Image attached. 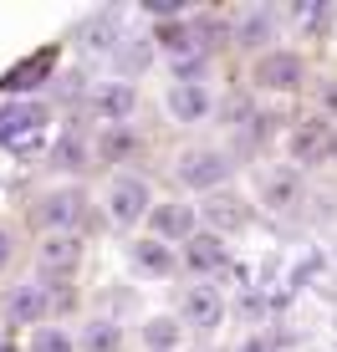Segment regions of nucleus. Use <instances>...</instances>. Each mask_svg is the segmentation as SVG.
<instances>
[{
	"label": "nucleus",
	"mask_w": 337,
	"mask_h": 352,
	"mask_svg": "<svg viewBox=\"0 0 337 352\" xmlns=\"http://www.w3.org/2000/svg\"><path fill=\"white\" fill-rule=\"evenodd\" d=\"M128 148H133V138H128V133H107V138H102V153H107V159H123Z\"/></svg>",
	"instance_id": "5701e85b"
},
{
	"label": "nucleus",
	"mask_w": 337,
	"mask_h": 352,
	"mask_svg": "<svg viewBox=\"0 0 337 352\" xmlns=\"http://www.w3.org/2000/svg\"><path fill=\"white\" fill-rule=\"evenodd\" d=\"M199 210H204V220H210L215 230H240L246 225V204H240L235 194H215V199L199 204Z\"/></svg>",
	"instance_id": "f8f14e48"
},
{
	"label": "nucleus",
	"mask_w": 337,
	"mask_h": 352,
	"mask_svg": "<svg viewBox=\"0 0 337 352\" xmlns=\"http://www.w3.org/2000/svg\"><path fill=\"white\" fill-rule=\"evenodd\" d=\"M184 261H189V271H199V276L204 271H220V265H225V245L215 235H195L184 245Z\"/></svg>",
	"instance_id": "9b49d317"
},
{
	"label": "nucleus",
	"mask_w": 337,
	"mask_h": 352,
	"mask_svg": "<svg viewBox=\"0 0 337 352\" xmlns=\"http://www.w3.org/2000/svg\"><path fill=\"white\" fill-rule=\"evenodd\" d=\"M143 342H149L153 352H168V347H174V342H179V327H174V322H168V317H153L149 327H143Z\"/></svg>",
	"instance_id": "a211bd4d"
},
{
	"label": "nucleus",
	"mask_w": 337,
	"mask_h": 352,
	"mask_svg": "<svg viewBox=\"0 0 337 352\" xmlns=\"http://www.w3.org/2000/svg\"><path fill=\"white\" fill-rule=\"evenodd\" d=\"M6 256H10V245H6V235H0V265H6Z\"/></svg>",
	"instance_id": "a878e982"
},
{
	"label": "nucleus",
	"mask_w": 337,
	"mask_h": 352,
	"mask_svg": "<svg viewBox=\"0 0 337 352\" xmlns=\"http://www.w3.org/2000/svg\"><path fill=\"white\" fill-rule=\"evenodd\" d=\"M46 133H52V113H46L36 97L0 107V143H6L10 153H21V159L41 153V148H46Z\"/></svg>",
	"instance_id": "f257e3e1"
},
{
	"label": "nucleus",
	"mask_w": 337,
	"mask_h": 352,
	"mask_svg": "<svg viewBox=\"0 0 337 352\" xmlns=\"http://www.w3.org/2000/svg\"><path fill=\"white\" fill-rule=\"evenodd\" d=\"M246 352H271V347H266V342H250V347H246Z\"/></svg>",
	"instance_id": "bb28decb"
},
{
	"label": "nucleus",
	"mask_w": 337,
	"mask_h": 352,
	"mask_svg": "<svg viewBox=\"0 0 337 352\" xmlns=\"http://www.w3.org/2000/svg\"><path fill=\"white\" fill-rule=\"evenodd\" d=\"M0 352H10V337H6V332H0Z\"/></svg>",
	"instance_id": "cd10ccee"
},
{
	"label": "nucleus",
	"mask_w": 337,
	"mask_h": 352,
	"mask_svg": "<svg viewBox=\"0 0 337 352\" xmlns=\"http://www.w3.org/2000/svg\"><path fill=\"white\" fill-rule=\"evenodd\" d=\"M52 311V291L46 286H36V281H26V286H16L6 296V317L10 322H26V327H41V317Z\"/></svg>",
	"instance_id": "7ed1b4c3"
},
{
	"label": "nucleus",
	"mask_w": 337,
	"mask_h": 352,
	"mask_svg": "<svg viewBox=\"0 0 337 352\" xmlns=\"http://www.w3.org/2000/svg\"><path fill=\"white\" fill-rule=\"evenodd\" d=\"M256 82H261V87H276V92H292L296 82H302V56H292V52H271V56H261Z\"/></svg>",
	"instance_id": "423d86ee"
},
{
	"label": "nucleus",
	"mask_w": 337,
	"mask_h": 352,
	"mask_svg": "<svg viewBox=\"0 0 337 352\" xmlns=\"http://www.w3.org/2000/svg\"><path fill=\"white\" fill-rule=\"evenodd\" d=\"M225 174H230V159H225V153H215V148H204V153H184V164H179V179H184V184H195V189L220 184Z\"/></svg>",
	"instance_id": "20e7f679"
},
{
	"label": "nucleus",
	"mask_w": 337,
	"mask_h": 352,
	"mask_svg": "<svg viewBox=\"0 0 337 352\" xmlns=\"http://www.w3.org/2000/svg\"><path fill=\"white\" fill-rule=\"evenodd\" d=\"M168 107H174V118H184V123H199V118L210 113V92H204L199 82H179V87L168 92Z\"/></svg>",
	"instance_id": "6e6552de"
},
{
	"label": "nucleus",
	"mask_w": 337,
	"mask_h": 352,
	"mask_svg": "<svg viewBox=\"0 0 337 352\" xmlns=\"http://www.w3.org/2000/svg\"><path fill=\"white\" fill-rule=\"evenodd\" d=\"M149 10H153V16H179L174 0H149Z\"/></svg>",
	"instance_id": "b1692460"
},
{
	"label": "nucleus",
	"mask_w": 337,
	"mask_h": 352,
	"mask_svg": "<svg viewBox=\"0 0 337 352\" xmlns=\"http://www.w3.org/2000/svg\"><path fill=\"white\" fill-rule=\"evenodd\" d=\"M52 62H56V52H41V56H31V62H21L16 72H6V82L0 87H10V92H26V87H36V82L52 72Z\"/></svg>",
	"instance_id": "ddd939ff"
},
{
	"label": "nucleus",
	"mask_w": 337,
	"mask_h": 352,
	"mask_svg": "<svg viewBox=\"0 0 337 352\" xmlns=\"http://www.w3.org/2000/svg\"><path fill=\"white\" fill-rule=\"evenodd\" d=\"M82 347H87V352H118V347H123V332H118L113 322H87Z\"/></svg>",
	"instance_id": "dca6fc26"
},
{
	"label": "nucleus",
	"mask_w": 337,
	"mask_h": 352,
	"mask_svg": "<svg viewBox=\"0 0 337 352\" xmlns=\"http://www.w3.org/2000/svg\"><path fill=\"white\" fill-rule=\"evenodd\" d=\"M36 220H41L46 230H67L82 220V189H56L46 194L41 204H36Z\"/></svg>",
	"instance_id": "39448f33"
},
{
	"label": "nucleus",
	"mask_w": 337,
	"mask_h": 352,
	"mask_svg": "<svg viewBox=\"0 0 337 352\" xmlns=\"http://www.w3.org/2000/svg\"><path fill=\"white\" fill-rule=\"evenodd\" d=\"M107 210H113L118 225H138L143 214H149V184H143V179H113Z\"/></svg>",
	"instance_id": "f03ea898"
},
{
	"label": "nucleus",
	"mask_w": 337,
	"mask_h": 352,
	"mask_svg": "<svg viewBox=\"0 0 337 352\" xmlns=\"http://www.w3.org/2000/svg\"><path fill=\"white\" fill-rule=\"evenodd\" d=\"M128 107H133V87H128V82H113V87H102V97H98V113L107 118V123L128 118Z\"/></svg>",
	"instance_id": "2eb2a0df"
},
{
	"label": "nucleus",
	"mask_w": 337,
	"mask_h": 352,
	"mask_svg": "<svg viewBox=\"0 0 337 352\" xmlns=\"http://www.w3.org/2000/svg\"><path fill=\"white\" fill-rule=\"evenodd\" d=\"M133 261L143 265V271H174V256H168V245H159V240H138L133 245Z\"/></svg>",
	"instance_id": "f3484780"
},
{
	"label": "nucleus",
	"mask_w": 337,
	"mask_h": 352,
	"mask_svg": "<svg viewBox=\"0 0 337 352\" xmlns=\"http://www.w3.org/2000/svg\"><path fill=\"white\" fill-rule=\"evenodd\" d=\"M149 220H153V230H159L164 240H184L189 230H195V210H189V204H159Z\"/></svg>",
	"instance_id": "9d476101"
},
{
	"label": "nucleus",
	"mask_w": 337,
	"mask_h": 352,
	"mask_svg": "<svg viewBox=\"0 0 337 352\" xmlns=\"http://www.w3.org/2000/svg\"><path fill=\"white\" fill-rule=\"evenodd\" d=\"M56 164H62V168H77V164H82V143H77V133H72V138H62V148H56Z\"/></svg>",
	"instance_id": "4be33fe9"
},
{
	"label": "nucleus",
	"mask_w": 337,
	"mask_h": 352,
	"mask_svg": "<svg viewBox=\"0 0 337 352\" xmlns=\"http://www.w3.org/2000/svg\"><path fill=\"white\" fill-rule=\"evenodd\" d=\"M31 352H72V337L62 332V327H36Z\"/></svg>",
	"instance_id": "6ab92c4d"
},
{
	"label": "nucleus",
	"mask_w": 337,
	"mask_h": 352,
	"mask_svg": "<svg viewBox=\"0 0 337 352\" xmlns=\"http://www.w3.org/2000/svg\"><path fill=\"white\" fill-rule=\"evenodd\" d=\"M327 113H337V82L327 87Z\"/></svg>",
	"instance_id": "393cba45"
},
{
	"label": "nucleus",
	"mask_w": 337,
	"mask_h": 352,
	"mask_svg": "<svg viewBox=\"0 0 337 352\" xmlns=\"http://www.w3.org/2000/svg\"><path fill=\"white\" fill-rule=\"evenodd\" d=\"M271 31V16H246V26H240V41H261V36H266Z\"/></svg>",
	"instance_id": "412c9836"
},
{
	"label": "nucleus",
	"mask_w": 337,
	"mask_h": 352,
	"mask_svg": "<svg viewBox=\"0 0 337 352\" xmlns=\"http://www.w3.org/2000/svg\"><path fill=\"white\" fill-rule=\"evenodd\" d=\"M266 199H271V204H292V199H296V179H292V174H271V179H266Z\"/></svg>",
	"instance_id": "aec40b11"
},
{
	"label": "nucleus",
	"mask_w": 337,
	"mask_h": 352,
	"mask_svg": "<svg viewBox=\"0 0 337 352\" xmlns=\"http://www.w3.org/2000/svg\"><path fill=\"white\" fill-rule=\"evenodd\" d=\"M77 261H82L77 235H52V240L41 245V271H46V276H67V271H77Z\"/></svg>",
	"instance_id": "0eeeda50"
},
{
	"label": "nucleus",
	"mask_w": 337,
	"mask_h": 352,
	"mask_svg": "<svg viewBox=\"0 0 337 352\" xmlns=\"http://www.w3.org/2000/svg\"><path fill=\"white\" fill-rule=\"evenodd\" d=\"M184 317L195 327H220V296H215V286H189L184 291Z\"/></svg>",
	"instance_id": "1a4fd4ad"
},
{
	"label": "nucleus",
	"mask_w": 337,
	"mask_h": 352,
	"mask_svg": "<svg viewBox=\"0 0 337 352\" xmlns=\"http://www.w3.org/2000/svg\"><path fill=\"white\" fill-rule=\"evenodd\" d=\"M292 153L302 164H312V159H322L327 153V123H302L292 133Z\"/></svg>",
	"instance_id": "4468645a"
}]
</instances>
